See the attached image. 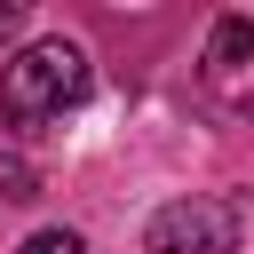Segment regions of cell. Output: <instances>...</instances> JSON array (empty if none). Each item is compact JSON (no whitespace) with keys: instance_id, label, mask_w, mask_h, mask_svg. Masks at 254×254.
<instances>
[{"instance_id":"7a4b0ae2","label":"cell","mask_w":254,"mask_h":254,"mask_svg":"<svg viewBox=\"0 0 254 254\" xmlns=\"http://www.w3.org/2000/svg\"><path fill=\"white\" fill-rule=\"evenodd\" d=\"M238 206L214 198V190H190V198H167L151 222H143V246L151 254H238Z\"/></svg>"},{"instance_id":"5b68a950","label":"cell","mask_w":254,"mask_h":254,"mask_svg":"<svg viewBox=\"0 0 254 254\" xmlns=\"http://www.w3.org/2000/svg\"><path fill=\"white\" fill-rule=\"evenodd\" d=\"M16 254H87V246H79V230H32Z\"/></svg>"},{"instance_id":"3957f363","label":"cell","mask_w":254,"mask_h":254,"mask_svg":"<svg viewBox=\"0 0 254 254\" xmlns=\"http://www.w3.org/2000/svg\"><path fill=\"white\" fill-rule=\"evenodd\" d=\"M198 95L222 119L254 127V16H214L206 56H198Z\"/></svg>"},{"instance_id":"6da1fadb","label":"cell","mask_w":254,"mask_h":254,"mask_svg":"<svg viewBox=\"0 0 254 254\" xmlns=\"http://www.w3.org/2000/svg\"><path fill=\"white\" fill-rule=\"evenodd\" d=\"M87 87H95V64H87L79 40H32V48L8 56V71H0V119H8L16 135H48Z\"/></svg>"},{"instance_id":"277c9868","label":"cell","mask_w":254,"mask_h":254,"mask_svg":"<svg viewBox=\"0 0 254 254\" xmlns=\"http://www.w3.org/2000/svg\"><path fill=\"white\" fill-rule=\"evenodd\" d=\"M0 198H40V175L24 159H0Z\"/></svg>"}]
</instances>
